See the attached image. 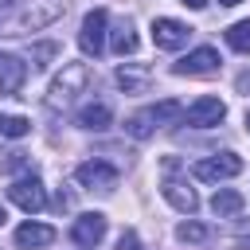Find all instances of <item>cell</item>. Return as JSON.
Segmentation results:
<instances>
[{
  "label": "cell",
  "instance_id": "obj_4",
  "mask_svg": "<svg viewBox=\"0 0 250 250\" xmlns=\"http://www.w3.org/2000/svg\"><path fill=\"white\" fill-rule=\"evenodd\" d=\"M238 172H242V156H238V152L203 156V160H195V168H191V176L203 180V184H219V180H230V176H238Z\"/></svg>",
  "mask_w": 250,
  "mask_h": 250
},
{
  "label": "cell",
  "instance_id": "obj_18",
  "mask_svg": "<svg viewBox=\"0 0 250 250\" xmlns=\"http://www.w3.org/2000/svg\"><path fill=\"white\" fill-rule=\"evenodd\" d=\"M117 86H121L125 94H145V90H148V74H145V70L117 66Z\"/></svg>",
  "mask_w": 250,
  "mask_h": 250
},
{
  "label": "cell",
  "instance_id": "obj_10",
  "mask_svg": "<svg viewBox=\"0 0 250 250\" xmlns=\"http://www.w3.org/2000/svg\"><path fill=\"white\" fill-rule=\"evenodd\" d=\"M59 16H66V0H31V8L20 16V31H39Z\"/></svg>",
  "mask_w": 250,
  "mask_h": 250
},
{
  "label": "cell",
  "instance_id": "obj_27",
  "mask_svg": "<svg viewBox=\"0 0 250 250\" xmlns=\"http://www.w3.org/2000/svg\"><path fill=\"white\" fill-rule=\"evenodd\" d=\"M184 4H188V8H195V12H199V8H207V0H184Z\"/></svg>",
  "mask_w": 250,
  "mask_h": 250
},
{
  "label": "cell",
  "instance_id": "obj_12",
  "mask_svg": "<svg viewBox=\"0 0 250 250\" xmlns=\"http://www.w3.org/2000/svg\"><path fill=\"white\" fill-rule=\"evenodd\" d=\"M23 82H27V62L20 55L0 51V94H16L23 90Z\"/></svg>",
  "mask_w": 250,
  "mask_h": 250
},
{
  "label": "cell",
  "instance_id": "obj_26",
  "mask_svg": "<svg viewBox=\"0 0 250 250\" xmlns=\"http://www.w3.org/2000/svg\"><path fill=\"white\" fill-rule=\"evenodd\" d=\"M238 90H242V94H250V74H238Z\"/></svg>",
  "mask_w": 250,
  "mask_h": 250
},
{
  "label": "cell",
  "instance_id": "obj_24",
  "mask_svg": "<svg viewBox=\"0 0 250 250\" xmlns=\"http://www.w3.org/2000/svg\"><path fill=\"white\" fill-rule=\"evenodd\" d=\"M117 250H141V238H137V230H121V238H117Z\"/></svg>",
  "mask_w": 250,
  "mask_h": 250
},
{
  "label": "cell",
  "instance_id": "obj_5",
  "mask_svg": "<svg viewBox=\"0 0 250 250\" xmlns=\"http://www.w3.org/2000/svg\"><path fill=\"white\" fill-rule=\"evenodd\" d=\"M215 70H219V51L215 47H195L184 59L172 62V74H180V78H199V74H215Z\"/></svg>",
  "mask_w": 250,
  "mask_h": 250
},
{
  "label": "cell",
  "instance_id": "obj_29",
  "mask_svg": "<svg viewBox=\"0 0 250 250\" xmlns=\"http://www.w3.org/2000/svg\"><path fill=\"white\" fill-rule=\"evenodd\" d=\"M219 4H227V8H230V4H242V0H219Z\"/></svg>",
  "mask_w": 250,
  "mask_h": 250
},
{
  "label": "cell",
  "instance_id": "obj_21",
  "mask_svg": "<svg viewBox=\"0 0 250 250\" xmlns=\"http://www.w3.org/2000/svg\"><path fill=\"white\" fill-rule=\"evenodd\" d=\"M152 129H156V125H152V117H148V109H145V113H133V117L125 121V133H129V137H137V141H145V137H152Z\"/></svg>",
  "mask_w": 250,
  "mask_h": 250
},
{
  "label": "cell",
  "instance_id": "obj_13",
  "mask_svg": "<svg viewBox=\"0 0 250 250\" xmlns=\"http://www.w3.org/2000/svg\"><path fill=\"white\" fill-rule=\"evenodd\" d=\"M51 242H55V227H47V223H20L16 227L20 250H39V246H51Z\"/></svg>",
  "mask_w": 250,
  "mask_h": 250
},
{
  "label": "cell",
  "instance_id": "obj_2",
  "mask_svg": "<svg viewBox=\"0 0 250 250\" xmlns=\"http://www.w3.org/2000/svg\"><path fill=\"white\" fill-rule=\"evenodd\" d=\"M176 156H168L164 160V180H160V195L176 207V211H184V215H195V207H199V195L188 188V180H180L176 176Z\"/></svg>",
  "mask_w": 250,
  "mask_h": 250
},
{
  "label": "cell",
  "instance_id": "obj_20",
  "mask_svg": "<svg viewBox=\"0 0 250 250\" xmlns=\"http://www.w3.org/2000/svg\"><path fill=\"white\" fill-rule=\"evenodd\" d=\"M27 133H31V121H27V117L0 113V137H27Z\"/></svg>",
  "mask_w": 250,
  "mask_h": 250
},
{
  "label": "cell",
  "instance_id": "obj_30",
  "mask_svg": "<svg viewBox=\"0 0 250 250\" xmlns=\"http://www.w3.org/2000/svg\"><path fill=\"white\" fill-rule=\"evenodd\" d=\"M8 4H12V0H0V8H8Z\"/></svg>",
  "mask_w": 250,
  "mask_h": 250
},
{
  "label": "cell",
  "instance_id": "obj_8",
  "mask_svg": "<svg viewBox=\"0 0 250 250\" xmlns=\"http://www.w3.org/2000/svg\"><path fill=\"white\" fill-rule=\"evenodd\" d=\"M8 199H12L16 207H23L27 215H35V211L47 207V188H43L35 176H23V180H16V184L8 188Z\"/></svg>",
  "mask_w": 250,
  "mask_h": 250
},
{
  "label": "cell",
  "instance_id": "obj_17",
  "mask_svg": "<svg viewBox=\"0 0 250 250\" xmlns=\"http://www.w3.org/2000/svg\"><path fill=\"white\" fill-rule=\"evenodd\" d=\"M109 47H113L117 55H133V51H137V35H133V23H125V20H121V23L109 31Z\"/></svg>",
  "mask_w": 250,
  "mask_h": 250
},
{
  "label": "cell",
  "instance_id": "obj_23",
  "mask_svg": "<svg viewBox=\"0 0 250 250\" xmlns=\"http://www.w3.org/2000/svg\"><path fill=\"white\" fill-rule=\"evenodd\" d=\"M55 51H59L55 43H39L35 47V66H47V59H55Z\"/></svg>",
  "mask_w": 250,
  "mask_h": 250
},
{
  "label": "cell",
  "instance_id": "obj_11",
  "mask_svg": "<svg viewBox=\"0 0 250 250\" xmlns=\"http://www.w3.org/2000/svg\"><path fill=\"white\" fill-rule=\"evenodd\" d=\"M188 35H191V27L180 23V20H172V16H156V20H152V43H156L160 51H176V47H184Z\"/></svg>",
  "mask_w": 250,
  "mask_h": 250
},
{
  "label": "cell",
  "instance_id": "obj_15",
  "mask_svg": "<svg viewBox=\"0 0 250 250\" xmlns=\"http://www.w3.org/2000/svg\"><path fill=\"white\" fill-rule=\"evenodd\" d=\"M242 191H234V188H219L215 195H211V211L219 215V219H230V215H238L242 211Z\"/></svg>",
  "mask_w": 250,
  "mask_h": 250
},
{
  "label": "cell",
  "instance_id": "obj_9",
  "mask_svg": "<svg viewBox=\"0 0 250 250\" xmlns=\"http://www.w3.org/2000/svg\"><path fill=\"white\" fill-rule=\"evenodd\" d=\"M70 238H74V246L94 250V246L105 238V215H102V211H86V215H78L74 227H70Z\"/></svg>",
  "mask_w": 250,
  "mask_h": 250
},
{
  "label": "cell",
  "instance_id": "obj_6",
  "mask_svg": "<svg viewBox=\"0 0 250 250\" xmlns=\"http://www.w3.org/2000/svg\"><path fill=\"white\" fill-rule=\"evenodd\" d=\"M223 117H227V105H223V98H215V94H203V98H195V102L184 109V121L195 125V129H211V125H219Z\"/></svg>",
  "mask_w": 250,
  "mask_h": 250
},
{
  "label": "cell",
  "instance_id": "obj_3",
  "mask_svg": "<svg viewBox=\"0 0 250 250\" xmlns=\"http://www.w3.org/2000/svg\"><path fill=\"white\" fill-rule=\"evenodd\" d=\"M105 27H109V12L105 8H90L82 16V27H78V47L82 55H102L105 51Z\"/></svg>",
  "mask_w": 250,
  "mask_h": 250
},
{
  "label": "cell",
  "instance_id": "obj_19",
  "mask_svg": "<svg viewBox=\"0 0 250 250\" xmlns=\"http://www.w3.org/2000/svg\"><path fill=\"white\" fill-rule=\"evenodd\" d=\"M227 43L238 51V55H250V20H238L227 27Z\"/></svg>",
  "mask_w": 250,
  "mask_h": 250
},
{
  "label": "cell",
  "instance_id": "obj_22",
  "mask_svg": "<svg viewBox=\"0 0 250 250\" xmlns=\"http://www.w3.org/2000/svg\"><path fill=\"white\" fill-rule=\"evenodd\" d=\"M176 238H180V242H203V238H207V227L195 223V219H188V223L176 227Z\"/></svg>",
  "mask_w": 250,
  "mask_h": 250
},
{
  "label": "cell",
  "instance_id": "obj_1",
  "mask_svg": "<svg viewBox=\"0 0 250 250\" xmlns=\"http://www.w3.org/2000/svg\"><path fill=\"white\" fill-rule=\"evenodd\" d=\"M90 82H94V74H90V66H86V62H62V70L51 78L47 105H51V109L70 105L78 94H86V90H90Z\"/></svg>",
  "mask_w": 250,
  "mask_h": 250
},
{
  "label": "cell",
  "instance_id": "obj_31",
  "mask_svg": "<svg viewBox=\"0 0 250 250\" xmlns=\"http://www.w3.org/2000/svg\"><path fill=\"white\" fill-rule=\"evenodd\" d=\"M246 129H250V109H246Z\"/></svg>",
  "mask_w": 250,
  "mask_h": 250
},
{
  "label": "cell",
  "instance_id": "obj_25",
  "mask_svg": "<svg viewBox=\"0 0 250 250\" xmlns=\"http://www.w3.org/2000/svg\"><path fill=\"white\" fill-rule=\"evenodd\" d=\"M234 246H238V250H250V230H246V234H238V238H234Z\"/></svg>",
  "mask_w": 250,
  "mask_h": 250
},
{
  "label": "cell",
  "instance_id": "obj_7",
  "mask_svg": "<svg viewBox=\"0 0 250 250\" xmlns=\"http://www.w3.org/2000/svg\"><path fill=\"white\" fill-rule=\"evenodd\" d=\"M74 180L82 188H90V191H113L117 188V168L105 164V160H86V164H78Z\"/></svg>",
  "mask_w": 250,
  "mask_h": 250
},
{
  "label": "cell",
  "instance_id": "obj_16",
  "mask_svg": "<svg viewBox=\"0 0 250 250\" xmlns=\"http://www.w3.org/2000/svg\"><path fill=\"white\" fill-rule=\"evenodd\" d=\"M148 117H152V125H172V121H184V105L172 102V98H164V102L148 105Z\"/></svg>",
  "mask_w": 250,
  "mask_h": 250
},
{
  "label": "cell",
  "instance_id": "obj_28",
  "mask_svg": "<svg viewBox=\"0 0 250 250\" xmlns=\"http://www.w3.org/2000/svg\"><path fill=\"white\" fill-rule=\"evenodd\" d=\"M4 219H8V211H4V207H0V227H4Z\"/></svg>",
  "mask_w": 250,
  "mask_h": 250
},
{
  "label": "cell",
  "instance_id": "obj_14",
  "mask_svg": "<svg viewBox=\"0 0 250 250\" xmlns=\"http://www.w3.org/2000/svg\"><path fill=\"white\" fill-rule=\"evenodd\" d=\"M78 129H90V133H102V129H109V121H113V109H109V102H90V105H82L78 109Z\"/></svg>",
  "mask_w": 250,
  "mask_h": 250
}]
</instances>
